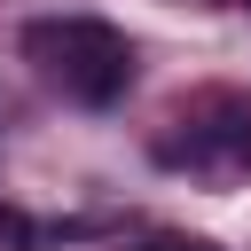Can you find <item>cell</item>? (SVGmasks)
<instances>
[{
    "label": "cell",
    "instance_id": "1",
    "mask_svg": "<svg viewBox=\"0 0 251 251\" xmlns=\"http://www.w3.org/2000/svg\"><path fill=\"white\" fill-rule=\"evenodd\" d=\"M24 47H31V55L47 63V78H55L71 102H86V110H102V102H118V94L133 86V47H126V31L102 24V16H47V24L24 31Z\"/></svg>",
    "mask_w": 251,
    "mask_h": 251
},
{
    "label": "cell",
    "instance_id": "2",
    "mask_svg": "<svg viewBox=\"0 0 251 251\" xmlns=\"http://www.w3.org/2000/svg\"><path fill=\"white\" fill-rule=\"evenodd\" d=\"M220 118H180L188 141H165V165H251V110L243 102H212Z\"/></svg>",
    "mask_w": 251,
    "mask_h": 251
},
{
    "label": "cell",
    "instance_id": "3",
    "mask_svg": "<svg viewBox=\"0 0 251 251\" xmlns=\"http://www.w3.org/2000/svg\"><path fill=\"white\" fill-rule=\"evenodd\" d=\"M0 235H8L16 251H39V243H47V227H39V220H24V212H0Z\"/></svg>",
    "mask_w": 251,
    "mask_h": 251
},
{
    "label": "cell",
    "instance_id": "4",
    "mask_svg": "<svg viewBox=\"0 0 251 251\" xmlns=\"http://www.w3.org/2000/svg\"><path fill=\"white\" fill-rule=\"evenodd\" d=\"M141 251H220V243H204V235H149Z\"/></svg>",
    "mask_w": 251,
    "mask_h": 251
},
{
    "label": "cell",
    "instance_id": "5",
    "mask_svg": "<svg viewBox=\"0 0 251 251\" xmlns=\"http://www.w3.org/2000/svg\"><path fill=\"white\" fill-rule=\"evenodd\" d=\"M243 8H251V0H243Z\"/></svg>",
    "mask_w": 251,
    "mask_h": 251
}]
</instances>
